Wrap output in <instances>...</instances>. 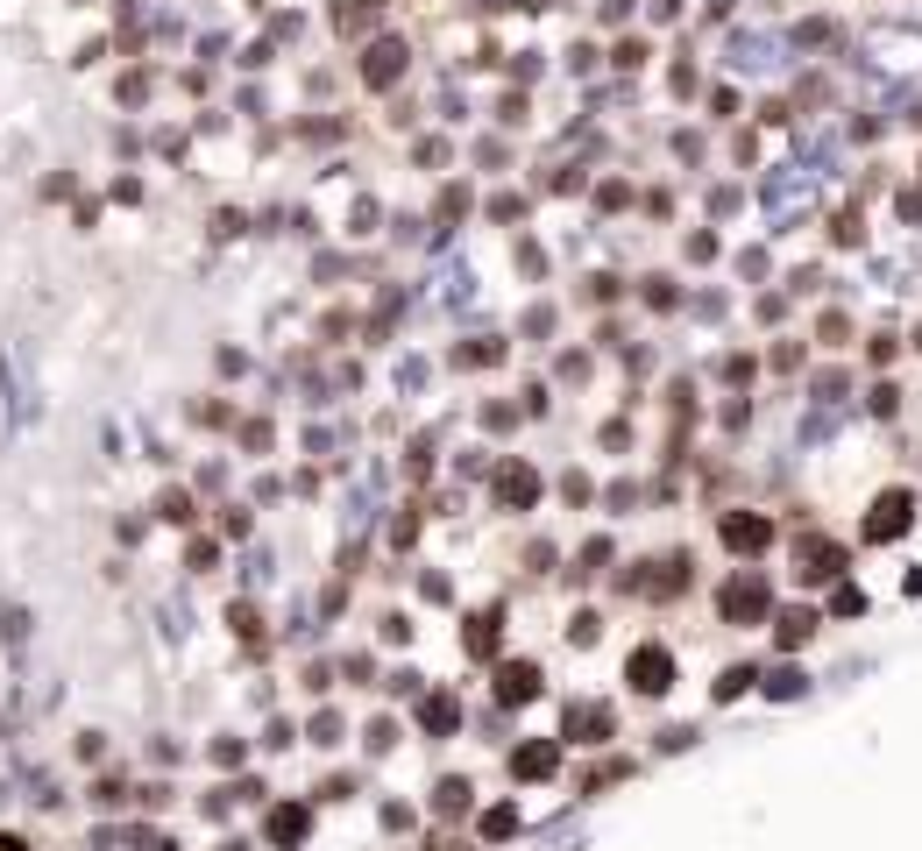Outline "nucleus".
Returning a JSON list of instances; mask_svg holds the SVG:
<instances>
[{"instance_id": "nucleus-4", "label": "nucleus", "mask_w": 922, "mask_h": 851, "mask_svg": "<svg viewBox=\"0 0 922 851\" xmlns=\"http://www.w3.org/2000/svg\"><path fill=\"white\" fill-rule=\"evenodd\" d=\"M908 518H915V497H908V490H887V497L873 504V518H866V539H873V547H880V539H901Z\"/></svg>"}, {"instance_id": "nucleus-9", "label": "nucleus", "mask_w": 922, "mask_h": 851, "mask_svg": "<svg viewBox=\"0 0 922 851\" xmlns=\"http://www.w3.org/2000/svg\"><path fill=\"white\" fill-rule=\"evenodd\" d=\"M688 589V561L681 554H667V561H653V575H639V596H681Z\"/></svg>"}, {"instance_id": "nucleus-13", "label": "nucleus", "mask_w": 922, "mask_h": 851, "mask_svg": "<svg viewBox=\"0 0 922 851\" xmlns=\"http://www.w3.org/2000/svg\"><path fill=\"white\" fill-rule=\"evenodd\" d=\"M469 653H476V660H490V653H497V610L469 617Z\"/></svg>"}, {"instance_id": "nucleus-22", "label": "nucleus", "mask_w": 922, "mask_h": 851, "mask_svg": "<svg viewBox=\"0 0 922 851\" xmlns=\"http://www.w3.org/2000/svg\"><path fill=\"white\" fill-rule=\"evenodd\" d=\"M157 511H164V518H171V525H185V518H192V497H185V490H171V497H164V504H157Z\"/></svg>"}, {"instance_id": "nucleus-5", "label": "nucleus", "mask_w": 922, "mask_h": 851, "mask_svg": "<svg viewBox=\"0 0 922 851\" xmlns=\"http://www.w3.org/2000/svg\"><path fill=\"white\" fill-rule=\"evenodd\" d=\"M795 561H802V575H809V582H830V575H844V547H837V539H802V547H795Z\"/></svg>"}, {"instance_id": "nucleus-23", "label": "nucleus", "mask_w": 922, "mask_h": 851, "mask_svg": "<svg viewBox=\"0 0 922 851\" xmlns=\"http://www.w3.org/2000/svg\"><path fill=\"white\" fill-rule=\"evenodd\" d=\"M610 561V539H589V547H582V575H596Z\"/></svg>"}, {"instance_id": "nucleus-24", "label": "nucleus", "mask_w": 922, "mask_h": 851, "mask_svg": "<svg viewBox=\"0 0 922 851\" xmlns=\"http://www.w3.org/2000/svg\"><path fill=\"white\" fill-rule=\"evenodd\" d=\"M0 851H29V844H22V837H0Z\"/></svg>"}, {"instance_id": "nucleus-6", "label": "nucleus", "mask_w": 922, "mask_h": 851, "mask_svg": "<svg viewBox=\"0 0 922 851\" xmlns=\"http://www.w3.org/2000/svg\"><path fill=\"white\" fill-rule=\"evenodd\" d=\"M554 766H561V745H554V738H532V745L511 752V773H518V781H547Z\"/></svg>"}, {"instance_id": "nucleus-18", "label": "nucleus", "mask_w": 922, "mask_h": 851, "mask_svg": "<svg viewBox=\"0 0 922 851\" xmlns=\"http://www.w3.org/2000/svg\"><path fill=\"white\" fill-rule=\"evenodd\" d=\"M802 688H809V674H802V667H781L774 681H766V695H781V703H788V695H802Z\"/></svg>"}, {"instance_id": "nucleus-20", "label": "nucleus", "mask_w": 922, "mask_h": 851, "mask_svg": "<svg viewBox=\"0 0 922 851\" xmlns=\"http://www.w3.org/2000/svg\"><path fill=\"white\" fill-rule=\"evenodd\" d=\"M830 610H837V617H859V610H866V589H837Z\"/></svg>"}, {"instance_id": "nucleus-3", "label": "nucleus", "mask_w": 922, "mask_h": 851, "mask_svg": "<svg viewBox=\"0 0 922 851\" xmlns=\"http://www.w3.org/2000/svg\"><path fill=\"white\" fill-rule=\"evenodd\" d=\"M625 674H632L639 695H667V681H674V653H667V646H639V653L625 660Z\"/></svg>"}, {"instance_id": "nucleus-12", "label": "nucleus", "mask_w": 922, "mask_h": 851, "mask_svg": "<svg viewBox=\"0 0 922 851\" xmlns=\"http://www.w3.org/2000/svg\"><path fill=\"white\" fill-rule=\"evenodd\" d=\"M497 497H504L511 511H525L532 497H540V476H532V469H504V476H497Z\"/></svg>"}, {"instance_id": "nucleus-11", "label": "nucleus", "mask_w": 922, "mask_h": 851, "mask_svg": "<svg viewBox=\"0 0 922 851\" xmlns=\"http://www.w3.org/2000/svg\"><path fill=\"white\" fill-rule=\"evenodd\" d=\"M419 724H426L433 738H447V731L461 724V703H454V695H426V703H419Z\"/></svg>"}, {"instance_id": "nucleus-8", "label": "nucleus", "mask_w": 922, "mask_h": 851, "mask_svg": "<svg viewBox=\"0 0 922 851\" xmlns=\"http://www.w3.org/2000/svg\"><path fill=\"white\" fill-rule=\"evenodd\" d=\"M766 539H774V525H766V518H752V511H731L724 518V547L731 554H759Z\"/></svg>"}, {"instance_id": "nucleus-14", "label": "nucleus", "mask_w": 922, "mask_h": 851, "mask_svg": "<svg viewBox=\"0 0 922 851\" xmlns=\"http://www.w3.org/2000/svg\"><path fill=\"white\" fill-rule=\"evenodd\" d=\"M305 837V809H270V844H298Z\"/></svg>"}, {"instance_id": "nucleus-26", "label": "nucleus", "mask_w": 922, "mask_h": 851, "mask_svg": "<svg viewBox=\"0 0 922 851\" xmlns=\"http://www.w3.org/2000/svg\"><path fill=\"white\" fill-rule=\"evenodd\" d=\"M915 348H922V327H915Z\"/></svg>"}, {"instance_id": "nucleus-21", "label": "nucleus", "mask_w": 922, "mask_h": 851, "mask_svg": "<svg viewBox=\"0 0 922 851\" xmlns=\"http://www.w3.org/2000/svg\"><path fill=\"white\" fill-rule=\"evenodd\" d=\"M469 795H476L469 781H447V788H440V809H447V816H454V809H469Z\"/></svg>"}, {"instance_id": "nucleus-17", "label": "nucleus", "mask_w": 922, "mask_h": 851, "mask_svg": "<svg viewBox=\"0 0 922 851\" xmlns=\"http://www.w3.org/2000/svg\"><path fill=\"white\" fill-rule=\"evenodd\" d=\"M752 681H759L752 667H724V681H717V703H738V695H745Z\"/></svg>"}, {"instance_id": "nucleus-15", "label": "nucleus", "mask_w": 922, "mask_h": 851, "mask_svg": "<svg viewBox=\"0 0 922 851\" xmlns=\"http://www.w3.org/2000/svg\"><path fill=\"white\" fill-rule=\"evenodd\" d=\"M774 625H781V646H802V639L816 632V610H781Z\"/></svg>"}, {"instance_id": "nucleus-16", "label": "nucleus", "mask_w": 922, "mask_h": 851, "mask_svg": "<svg viewBox=\"0 0 922 851\" xmlns=\"http://www.w3.org/2000/svg\"><path fill=\"white\" fill-rule=\"evenodd\" d=\"M376 15H383V0H341V8H334V22H341V29H369Z\"/></svg>"}, {"instance_id": "nucleus-2", "label": "nucleus", "mask_w": 922, "mask_h": 851, "mask_svg": "<svg viewBox=\"0 0 922 851\" xmlns=\"http://www.w3.org/2000/svg\"><path fill=\"white\" fill-rule=\"evenodd\" d=\"M717 610H724V625H759V617H766V582H759V575H738V582H724Z\"/></svg>"}, {"instance_id": "nucleus-7", "label": "nucleus", "mask_w": 922, "mask_h": 851, "mask_svg": "<svg viewBox=\"0 0 922 851\" xmlns=\"http://www.w3.org/2000/svg\"><path fill=\"white\" fill-rule=\"evenodd\" d=\"M540 695V667L532 660H504L497 667V703H532Z\"/></svg>"}, {"instance_id": "nucleus-10", "label": "nucleus", "mask_w": 922, "mask_h": 851, "mask_svg": "<svg viewBox=\"0 0 922 851\" xmlns=\"http://www.w3.org/2000/svg\"><path fill=\"white\" fill-rule=\"evenodd\" d=\"M568 738H575V745H603V738H610V710H603V703L568 710Z\"/></svg>"}, {"instance_id": "nucleus-19", "label": "nucleus", "mask_w": 922, "mask_h": 851, "mask_svg": "<svg viewBox=\"0 0 922 851\" xmlns=\"http://www.w3.org/2000/svg\"><path fill=\"white\" fill-rule=\"evenodd\" d=\"M511 830H518V809H490V816H483V837H490V844L511 837Z\"/></svg>"}, {"instance_id": "nucleus-1", "label": "nucleus", "mask_w": 922, "mask_h": 851, "mask_svg": "<svg viewBox=\"0 0 922 851\" xmlns=\"http://www.w3.org/2000/svg\"><path fill=\"white\" fill-rule=\"evenodd\" d=\"M405 64H412V50H405L398 36H376L369 57H362V86H376V93H383V86H398V79H405Z\"/></svg>"}, {"instance_id": "nucleus-25", "label": "nucleus", "mask_w": 922, "mask_h": 851, "mask_svg": "<svg viewBox=\"0 0 922 851\" xmlns=\"http://www.w3.org/2000/svg\"><path fill=\"white\" fill-rule=\"evenodd\" d=\"M490 8H532V0H490Z\"/></svg>"}, {"instance_id": "nucleus-27", "label": "nucleus", "mask_w": 922, "mask_h": 851, "mask_svg": "<svg viewBox=\"0 0 922 851\" xmlns=\"http://www.w3.org/2000/svg\"><path fill=\"white\" fill-rule=\"evenodd\" d=\"M227 851H242V844H227Z\"/></svg>"}]
</instances>
